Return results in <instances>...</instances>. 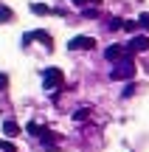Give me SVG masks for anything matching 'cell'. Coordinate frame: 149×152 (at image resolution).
I'll use <instances>...</instances> for the list:
<instances>
[{
  "label": "cell",
  "mask_w": 149,
  "mask_h": 152,
  "mask_svg": "<svg viewBox=\"0 0 149 152\" xmlns=\"http://www.w3.org/2000/svg\"><path fill=\"white\" fill-rule=\"evenodd\" d=\"M3 132H6V135H9V138H14V135H20V124H17V121H3Z\"/></svg>",
  "instance_id": "7"
},
{
  "label": "cell",
  "mask_w": 149,
  "mask_h": 152,
  "mask_svg": "<svg viewBox=\"0 0 149 152\" xmlns=\"http://www.w3.org/2000/svg\"><path fill=\"white\" fill-rule=\"evenodd\" d=\"M132 93H135V85H127V87H124V93H121V96H124V99H129Z\"/></svg>",
  "instance_id": "15"
},
{
  "label": "cell",
  "mask_w": 149,
  "mask_h": 152,
  "mask_svg": "<svg viewBox=\"0 0 149 152\" xmlns=\"http://www.w3.org/2000/svg\"><path fill=\"white\" fill-rule=\"evenodd\" d=\"M132 54H138V51H149V37H144V34H135L132 39H129V45H127Z\"/></svg>",
  "instance_id": "6"
},
{
  "label": "cell",
  "mask_w": 149,
  "mask_h": 152,
  "mask_svg": "<svg viewBox=\"0 0 149 152\" xmlns=\"http://www.w3.org/2000/svg\"><path fill=\"white\" fill-rule=\"evenodd\" d=\"M11 17H14V14H11V9H6V6H0V23H9Z\"/></svg>",
  "instance_id": "10"
},
{
  "label": "cell",
  "mask_w": 149,
  "mask_h": 152,
  "mask_svg": "<svg viewBox=\"0 0 149 152\" xmlns=\"http://www.w3.org/2000/svg\"><path fill=\"white\" fill-rule=\"evenodd\" d=\"M104 59H110V62L132 59V51H129V48H121V45H110V48L104 51Z\"/></svg>",
  "instance_id": "3"
},
{
  "label": "cell",
  "mask_w": 149,
  "mask_h": 152,
  "mask_svg": "<svg viewBox=\"0 0 149 152\" xmlns=\"http://www.w3.org/2000/svg\"><path fill=\"white\" fill-rule=\"evenodd\" d=\"M90 3H96V6H99V3H101V0H90Z\"/></svg>",
  "instance_id": "18"
},
{
  "label": "cell",
  "mask_w": 149,
  "mask_h": 152,
  "mask_svg": "<svg viewBox=\"0 0 149 152\" xmlns=\"http://www.w3.org/2000/svg\"><path fill=\"white\" fill-rule=\"evenodd\" d=\"M124 28H127V31H135V28H138V20H124Z\"/></svg>",
  "instance_id": "12"
},
{
  "label": "cell",
  "mask_w": 149,
  "mask_h": 152,
  "mask_svg": "<svg viewBox=\"0 0 149 152\" xmlns=\"http://www.w3.org/2000/svg\"><path fill=\"white\" fill-rule=\"evenodd\" d=\"M34 39H39V42H45L48 48H54V37H51L48 31H42V28H39V31H31V34H25V37H23V42H25V45H31Z\"/></svg>",
  "instance_id": "4"
},
{
  "label": "cell",
  "mask_w": 149,
  "mask_h": 152,
  "mask_svg": "<svg viewBox=\"0 0 149 152\" xmlns=\"http://www.w3.org/2000/svg\"><path fill=\"white\" fill-rule=\"evenodd\" d=\"M42 79H45V90H56V87H62V71H59V68H48V71H42Z\"/></svg>",
  "instance_id": "2"
},
{
  "label": "cell",
  "mask_w": 149,
  "mask_h": 152,
  "mask_svg": "<svg viewBox=\"0 0 149 152\" xmlns=\"http://www.w3.org/2000/svg\"><path fill=\"white\" fill-rule=\"evenodd\" d=\"M68 48L71 51H90V48H96V39L93 37H73L68 42Z\"/></svg>",
  "instance_id": "5"
},
{
  "label": "cell",
  "mask_w": 149,
  "mask_h": 152,
  "mask_svg": "<svg viewBox=\"0 0 149 152\" xmlns=\"http://www.w3.org/2000/svg\"><path fill=\"white\" fill-rule=\"evenodd\" d=\"M110 76H113L116 82H118V79H132V76H135V62H132V59H121L116 68H113Z\"/></svg>",
  "instance_id": "1"
},
{
  "label": "cell",
  "mask_w": 149,
  "mask_h": 152,
  "mask_svg": "<svg viewBox=\"0 0 149 152\" xmlns=\"http://www.w3.org/2000/svg\"><path fill=\"white\" fill-rule=\"evenodd\" d=\"M73 6H84V3H90V0H71Z\"/></svg>",
  "instance_id": "17"
},
{
  "label": "cell",
  "mask_w": 149,
  "mask_h": 152,
  "mask_svg": "<svg viewBox=\"0 0 149 152\" xmlns=\"http://www.w3.org/2000/svg\"><path fill=\"white\" fill-rule=\"evenodd\" d=\"M6 87H9V76H6V73H0V93H3Z\"/></svg>",
  "instance_id": "14"
},
{
  "label": "cell",
  "mask_w": 149,
  "mask_h": 152,
  "mask_svg": "<svg viewBox=\"0 0 149 152\" xmlns=\"http://www.w3.org/2000/svg\"><path fill=\"white\" fill-rule=\"evenodd\" d=\"M0 149H3V141H0Z\"/></svg>",
  "instance_id": "19"
},
{
  "label": "cell",
  "mask_w": 149,
  "mask_h": 152,
  "mask_svg": "<svg viewBox=\"0 0 149 152\" xmlns=\"http://www.w3.org/2000/svg\"><path fill=\"white\" fill-rule=\"evenodd\" d=\"M87 113H90V110H79V113L73 115V118H76V121H82V118H87Z\"/></svg>",
  "instance_id": "16"
},
{
  "label": "cell",
  "mask_w": 149,
  "mask_h": 152,
  "mask_svg": "<svg viewBox=\"0 0 149 152\" xmlns=\"http://www.w3.org/2000/svg\"><path fill=\"white\" fill-rule=\"evenodd\" d=\"M31 11H34V14H39V17H45V14H51V6H45V3H31Z\"/></svg>",
  "instance_id": "9"
},
{
  "label": "cell",
  "mask_w": 149,
  "mask_h": 152,
  "mask_svg": "<svg viewBox=\"0 0 149 152\" xmlns=\"http://www.w3.org/2000/svg\"><path fill=\"white\" fill-rule=\"evenodd\" d=\"M25 130L31 132V135H37V138H48V135H51V132L45 130V127H39V124H28Z\"/></svg>",
  "instance_id": "8"
},
{
  "label": "cell",
  "mask_w": 149,
  "mask_h": 152,
  "mask_svg": "<svg viewBox=\"0 0 149 152\" xmlns=\"http://www.w3.org/2000/svg\"><path fill=\"white\" fill-rule=\"evenodd\" d=\"M138 26L144 28V31H149V11H144V14L138 17Z\"/></svg>",
  "instance_id": "11"
},
{
  "label": "cell",
  "mask_w": 149,
  "mask_h": 152,
  "mask_svg": "<svg viewBox=\"0 0 149 152\" xmlns=\"http://www.w3.org/2000/svg\"><path fill=\"white\" fill-rule=\"evenodd\" d=\"M110 28H113V31H118V28H124V20H118V17H116V20H110Z\"/></svg>",
  "instance_id": "13"
}]
</instances>
